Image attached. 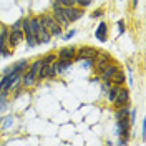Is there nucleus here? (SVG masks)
Instances as JSON below:
<instances>
[{"mask_svg":"<svg viewBox=\"0 0 146 146\" xmlns=\"http://www.w3.org/2000/svg\"><path fill=\"white\" fill-rule=\"evenodd\" d=\"M128 141H129L128 138H123V136H119V139H118V145H119V146H121V145H128Z\"/></svg>","mask_w":146,"mask_h":146,"instance_id":"31","label":"nucleus"},{"mask_svg":"<svg viewBox=\"0 0 146 146\" xmlns=\"http://www.w3.org/2000/svg\"><path fill=\"white\" fill-rule=\"evenodd\" d=\"M36 40H38V45H40V43H50V40H52V35H50V32H48V30H45V28H43V30L38 33Z\"/></svg>","mask_w":146,"mask_h":146,"instance_id":"15","label":"nucleus"},{"mask_svg":"<svg viewBox=\"0 0 146 146\" xmlns=\"http://www.w3.org/2000/svg\"><path fill=\"white\" fill-rule=\"evenodd\" d=\"M106 33H108V25L105 22H101L100 25H98V28H96V32H95V36L100 42H106Z\"/></svg>","mask_w":146,"mask_h":146,"instance_id":"10","label":"nucleus"},{"mask_svg":"<svg viewBox=\"0 0 146 146\" xmlns=\"http://www.w3.org/2000/svg\"><path fill=\"white\" fill-rule=\"evenodd\" d=\"M40 22H42V27L45 28V30H48L52 36H62L63 28L55 22V18L52 17V13H43L40 17Z\"/></svg>","mask_w":146,"mask_h":146,"instance_id":"1","label":"nucleus"},{"mask_svg":"<svg viewBox=\"0 0 146 146\" xmlns=\"http://www.w3.org/2000/svg\"><path fill=\"white\" fill-rule=\"evenodd\" d=\"M52 17L55 18V22H56L62 28L70 27V20H68L66 15L63 13V7H52Z\"/></svg>","mask_w":146,"mask_h":146,"instance_id":"4","label":"nucleus"},{"mask_svg":"<svg viewBox=\"0 0 146 146\" xmlns=\"http://www.w3.org/2000/svg\"><path fill=\"white\" fill-rule=\"evenodd\" d=\"M118 91H119V86H118V85H111V88L108 90V95H106V96H108V101H110V103H113L115 96L118 95Z\"/></svg>","mask_w":146,"mask_h":146,"instance_id":"21","label":"nucleus"},{"mask_svg":"<svg viewBox=\"0 0 146 146\" xmlns=\"http://www.w3.org/2000/svg\"><path fill=\"white\" fill-rule=\"evenodd\" d=\"M110 82L113 83V85H118V86H121L123 83L126 82V76H125V73L121 72V70H118V72L115 73L111 78H110Z\"/></svg>","mask_w":146,"mask_h":146,"instance_id":"14","label":"nucleus"},{"mask_svg":"<svg viewBox=\"0 0 146 146\" xmlns=\"http://www.w3.org/2000/svg\"><path fill=\"white\" fill-rule=\"evenodd\" d=\"M42 66H43V62H42V58H38V60H35L33 63H30V65H28V72H30V73H33V75L36 76Z\"/></svg>","mask_w":146,"mask_h":146,"instance_id":"16","label":"nucleus"},{"mask_svg":"<svg viewBox=\"0 0 146 146\" xmlns=\"http://www.w3.org/2000/svg\"><path fill=\"white\" fill-rule=\"evenodd\" d=\"M25 40H27V45L32 48V46H35V45H38V40H36L33 35H27L25 36Z\"/></svg>","mask_w":146,"mask_h":146,"instance_id":"24","label":"nucleus"},{"mask_svg":"<svg viewBox=\"0 0 146 146\" xmlns=\"http://www.w3.org/2000/svg\"><path fill=\"white\" fill-rule=\"evenodd\" d=\"M96 55H98V50H96L95 46L85 45V46H82V48L76 50V55H75L73 62H82L83 58H90V56H96Z\"/></svg>","mask_w":146,"mask_h":146,"instance_id":"5","label":"nucleus"},{"mask_svg":"<svg viewBox=\"0 0 146 146\" xmlns=\"http://www.w3.org/2000/svg\"><path fill=\"white\" fill-rule=\"evenodd\" d=\"M123 118H129V108L128 106L116 108V119H123Z\"/></svg>","mask_w":146,"mask_h":146,"instance_id":"19","label":"nucleus"},{"mask_svg":"<svg viewBox=\"0 0 146 146\" xmlns=\"http://www.w3.org/2000/svg\"><path fill=\"white\" fill-rule=\"evenodd\" d=\"M20 25H22V20H18V22H15V23H13V25H12L10 28H20Z\"/></svg>","mask_w":146,"mask_h":146,"instance_id":"32","label":"nucleus"},{"mask_svg":"<svg viewBox=\"0 0 146 146\" xmlns=\"http://www.w3.org/2000/svg\"><path fill=\"white\" fill-rule=\"evenodd\" d=\"M12 121H13V118H12V116H9V118H5V123H3V128H9V126H12Z\"/></svg>","mask_w":146,"mask_h":146,"instance_id":"28","label":"nucleus"},{"mask_svg":"<svg viewBox=\"0 0 146 146\" xmlns=\"http://www.w3.org/2000/svg\"><path fill=\"white\" fill-rule=\"evenodd\" d=\"M20 30L23 32V35H32L30 32V18H22V25H20Z\"/></svg>","mask_w":146,"mask_h":146,"instance_id":"20","label":"nucleus"},{"mask_svg":"<svg viewBox=\"0 0 146 146\" xmlns=\"http://www.w3.org/2000/svg\"><path fill=\"white\" fill-rule=\"evenodd\" d=\"M42 62H43V65H52L56 62V53L55 52H50V53H46L45 58H42Z\"/></svg>","mask_w":146,"mask_h":146,"instance_id":"22","label":"nucleus"},{"mask_svg":"<svg viewBox=\"0 0 146 146\" xmlns=\"http://www.w3.org/2000/svg\"><path fill=\"white\" fill-rule=\"evenodd\" d=\"M43 30V27H42V22H40V17H33L30 18V32H32V35L38 36V33Z\"/></svg>","mask_w":146,"mask_h":146,"instance_id":"9","label":"nucleus"},{"mask_svg":"<svg viewBox=\"0 0 146 146\" xmlns=\"http://www.w3.org/2000/svg\"><path fill=\"white\" fill-rule=\"evenodd\" d=\"M129 118H123V119H116V128H118V136L128 138L129 139Z\"/></svg>","mask_w":146,"mask_h":146,"instance_id":"8","label":"nucleus"},{"mask_svg":"<svg viewBox=\"0 0 146 146\" xmlns=\"http://www.w3.org/2000/svg\"><path fill=\"white\" fill-rule=\"evenodd\" d=\"M83 10L85 9H82V7L72 5V7H63V13L70 20V23H73V22H76V20H80L83 17Z\"/></svg>","mask_w":146,"mask_h":146,"instance_id":"6","label":"nucleus"},{"mask_svg":"<svg viewBox=\"0 0 146 146\" xmlns=\"http://www.w3.org/2000/svg\"><path fill=\"white\" fill-rule=\"evenodd\" d=\"M75 55H76V48L75 46H63V48H60L56 52V58L58 60H70V62H73Z\"/></svg>","mask_w":146,"mask_h":146,"instance_id":"7","label":"nucleus"},{"mask_svg":"<svg viewBox=\"0 0 146 146\" xmlns=\"http://www.w3.org/2000/svg\"><path fill=\"white\" fill-rule=\"evenodd\" d=\"M118 70H119L118 65H110L108 68H106V70H105V72H103V73L100 75L101 80H103V82H108L110 78H111V76H113V75H115L116 72H118Z\"/></svg>","mask_w":146,"mask_h":146,"instance_id":"12","label":"nucleus"},{"mask_svg":"<svg viewBox=\"0 0 146 146\" xmlns=\"http://www.w3.org/2000/svg\"><path fill=\"white\" fill-rule=\"evenodd\" d=\"M36 76L33 75V73H30V72H27L25 75H23V80H22V85L25 86V88H32V86H35L36 85Z\"/></svg>","mask_w":146,"mask_h":146,"instance_id":"11","label":"nucleus"},{"mask_svg":"<svg viewBox=\"0 0 146 146\" xmlns=\"http://www.w3.org/2000/svg\"><path fill=\"white\" fill-rule=\"evenodd\" d=\"M118 28H119V33H125V22L123 20L118 22Z\"/></svg>","mask_w":146,"mask_h":146,"instance_id":"30","label":"nucleus"},{"mask_svg":"<svg viewBox=\"0 0 146 146\" xmlns=\"http://www.w3.org/2000/svg\"><path fill=\"white\" fill-rule=\"evenodd\" d=\"M131 5H133V7H136V5H138V0H133V2H131Z\"/></svg>","mask_w":146,"mask_h":146,"instance_id":"33","label":"nucleus"},{"mask_svg":"<svg viewBox=\"0 0 146 146\" xmlns=\"http://www.w3.org/2000/svg\"><path fill=\"white\" fill-rule=\"evenodd\" d=\"M58 2H60L62 7H72V5H75V0H58Z\"/></svg>","mask_w":146,"mask_h":146,"instance_id":"26","label":"nucleus"},{"mask_svg":"<svg viewBox=\"0 0 146 146\" xmlns=\"http://www.w3.org/2000/svg\"><path fill=\"white\" fill-rule=\"evenodd\" d=\"M72 63L73 62H70V60H58L56 58V62H55V68H56V72L58 73H63V72H66L70 66H72Z\"/></svg>","mask_w":146,"mask_h":146,"instance_id":"13","label":"nucleus"},{"mask_svg":"<svg viewBox=\"0 0 146 146\" xmlns=\"http://www.w3.org/2000/svg\"><path fill=\"white\" fill-rule=\"evenodd\" d=\"M110 63H111V60H98V58H96V62H95L96 72L101 75V73H103V72H105V70H106V68L110 66Z\"/></svg>","mask_w":146,"mask_h":146,"instance_id":"17","label":"nucleus"},{"mask_svg":"<svg viewBox=\"0 0 146 146\" xmlns=\"http://www.w3.org/2000/svg\"><path fill=\"white\" fill-rule=\"evenodd\" d=\"M91 2H93V0H75V5H76V7H82V9H86Z\"/></svg>","mask_w":146,"mask_h":146,"instance_id":"25","label":"nucleus"},{"mask_svg":"<svg viewBox=\"0 0 146 146\" xmlns=\"http://www.w3.org/2000/svg\"><path fill=\"white\" fill-rule=\"evenodd\" d=\"M103 15V10H95L93 13H91V17L93 18H98V17H101Z\"/></svg>","mask_w":146,"mask_h":146,"instance_id":"29","label":"nucleus"},{"mask_svg":"<svg viewBox=\"0 0 146 146\" xmlns=\"http://www.w3.org/2000/svg\"><path fill=\"white\" fill-rule=\"evenodd\" d=\"M75 33H76V30H70L68 33H65V35H63V38H65V40H70V38H72Z\"/></svg>","mask_w":146,"mask_h":146,"instance_id":"27","label":"nucleus"},{"mask_svg":"<svg viewBox=\"0 0 146 146\" xmlns=\"http://www.w3.org/2000/svg\"><path fill=\"white\" fill-rule=\"evenodd\" d=\"M113 105H115L116 108H121V106H129V90L125 88L123 85L119 86V91H118V95L115 96V100H113Z\"/></svg>","mask_w":146,"mask_h":146,"instance_id":"3","label":"nucleus"},{"mask_svg":"<svg viewBox=\"0 0 146 146\" xmlns=\"http://www.w3.org/2000/svg\"><path fill=\"white\" fill-rule=\"evenodd\" d=\"M58 75V72H56V68H55V65H46V78H55Z\"/></svg>","mask_w":146,"mask_h":146,"instance_id":"23","label":"nucleus"},{"mask_svg":"<svg viewBox=\"0 0 146 146\" xmlns=\"http://www.w3.org/2000/svg\"><path fill=\"white\" fill-rule=\"evenodd\" d=\"M23 38H25V35H23V32H22L20 28H10L9 40H7V46L13 50V48H17L20 42H23Z\"/></svg>","mask_w":146,"mask_h":146,"instance_id":"2","label":"nucleus"},{"mask_svg":"<svg viewBox=\"0 0 146 146\" xmlns=\"http://www.w3.org/2000/svg\"><path fill=\"white\" fill-rule=\"evenodd\" d=\"M9 27H3L2 25V30H0V48L7 45V40H9Z\"/></svg>","mask_w":146,"mask_h":146,"instance_id":"18","label":"nucleus"}]
</instances>
